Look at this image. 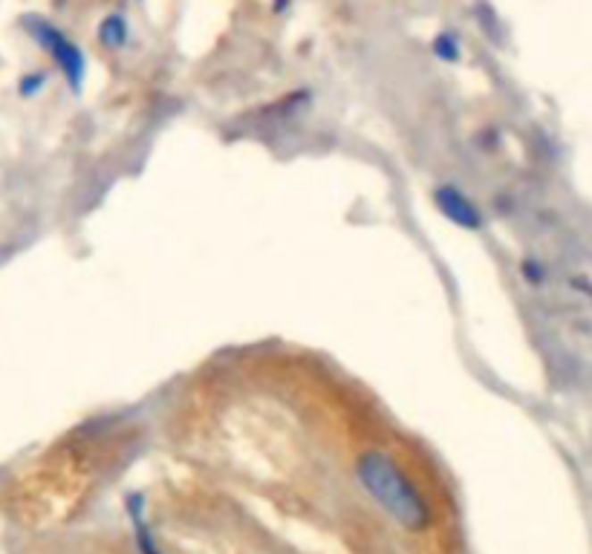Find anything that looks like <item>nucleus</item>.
<instances>
[{
  "mask_svg": "<svg viewBox=\"0 0 592 554\" xmlns=\"http://www.w3.org/2000/svg\"><path fill=\"white\" fill-rule=\"evenodd\" d=\"M96 38L104 49H121L130 38V27H128V18L121 15V12H110V15L102 18L96 29Z\"/></svg>",
  "mask_w": 592,
  "mask_h": 554,
  "instance_id": "nucleus-5",
  "label": "nucleus"
},
{
  "mask_svg": "<svg viewBox=\"0 0 592 554\" xmlns=\"http://www.w3.org/2000/svg\"><path fill=\"white\" fill-rule=\"evenodd\" d=\"M46 81H49V72H44V70H29V72H23V76L18 79V93H21L23 98H35V95H38V93L46 87Z\"/></svg>",
  "mask_w": 592,
  "mask_h": 554,
  "instance_id": "nucleus-7",
  "label": "nucleus"
},
{
  "mask_svg": "<svg viewBox=\"0 0 592 554\" xmlns=\"http://www.w3.org/2000/svg\"><path fill=\"white\" fill-rule=\"evenodd\" d=\"M430 55H434L437 61H442V64H460L463 61V44H460V35L451 32V29H442L434 35V41H430Z\"/></svg>",
  "mask_w": 592,
  "mask_h": 554,
  "instance_id": "nucleus-6",
  "label": "nucleus"
},
{
  "mask_svg": "<svg viewBox=\"0 0 592 554\" xmlns=\"http://www.w3.org/2000/svg\"><path fill=\"white\" fill-rule=\"evenodd\" d=\"M359 483L379 502V509L390 514L408 532H422L430 523V509L416 483L399 467V462L385 451H364L355 465Z\"/></svg>",
  "mask_w": 592,
  "mask_h": 554,
  "instance_id": "nucleus-1",
  "label": "nucleus"
},
{
  "mask_svg": "<svg viewBox=\"0 0 592 554\" xmlns=\"http://www.w3.org/2000/svg\"><path fill=\"white\" fill-rule=\"evenodd\" d=\"M430 200H434L437 211L446 217L451 226L463 228V231H483L486 228V217H483V211H479V205L460 188V185L439 182L437 188L430 191Z\"/></svg>",
  "mask_w": 592,
  "mask_h": 554,
  "instance_id": "nucleus-3",
  "label": "nucleus"
},
{
  "mask_svg": "<svg viewBox=\"0 0 592 554\" xmlns=\"http://www.w3.org/2000/svg\"><path fill=\"white\" fill-rule=\"evenodd\" d=\"M289 9H292V0H272V12H275V15H287Z\"/></svg>",
  "mask_w": 592,
  "mask_h": 554,
  "instance_id": "nucleus-9",
  "label": "nucleus"
},
{
  "mask_svg": "<svg viewBox=\"0 0 592 554\" xmlns=\"http://www.w3.org/2000/svg\"><path fill=\"white\" fill-rule=\"evenodd\" d=\"M21 27L49 58H53V64L61 70V76L70 84V90L81 93L84 81H88V55L81 53V46L44 15H23Z\"/></svg>",
  "mask_w": 592,
  "mask_h": 554,
  "instance_id": "nucleus-2",
  "label": "nucleus"
},
{
  "mask_svg": "<svg viewBox=\"0 0 592 554\" xmlns=\"http://www.w3.org/2000/svg\"><path fill=\"white\" fill-rule=\"evenodd\" d=\"M125 506H128V517L133 523V537H137L139 551L142 554H159V546H156V540L151 534V525H147V520H145V497L139 494V491H133V494H128Z\"/></svg>",
  "mask_w": 592,
  "mask_h": 554,
  "instance_id": "nucleus-4",
  "label": "nucleus"
},
{
  "mask_svg": "<svg viewBox=\"0 0 592 554\" xmlns=\"http://www.w3.org/2000/svg\"><path fill=\"white\" fill-rule=\"evenodd\" d=\"M521 272H523V277H526L529 283H540V280H544V266H540L538 260H523Z\"/></svg>",
  "mask_w": 592,
  "mask_h": 554,
  "instance_id": "nucleus-8",
  "label": "nucleus"
}]
</instances>
